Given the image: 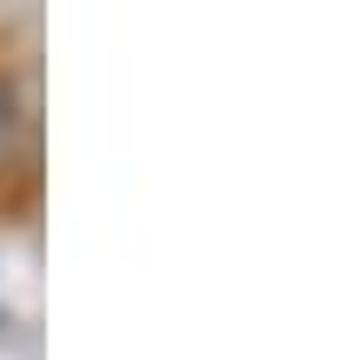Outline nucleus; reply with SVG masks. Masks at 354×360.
I'll return each instance as SVG.
<instances>
[{
	"instance_id": "obj_1",
	"label": "nucleus",
	"mask_w": 354,
	"mask_h": 360,
	"mask_svg": "<svg viewBox=\"0 0 354 360\" xmlns=\"http://www.w3.org/2000/svg\"><path fill=\"white\" fill-rule=\"evenodd\" d=\"M27 141H34V107H27L20 80L0 67V174L27 160Z\"/></svg>"
}]
</instances>
